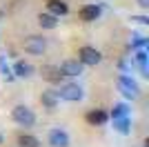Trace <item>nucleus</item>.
I'll return each instance as SVG.
<instances>
[{"mask_svg":"<svg viewBox=\"0 0 149 147\" xmlns=\"http://www.w3.org/2000/svg\"><path fill=\"white\" fill-rule=\"evenodd\" d=\"M38 24L42 27V29H56L58 27V16H54V13L49 11H45L38 16Z\"/></svg>","mask_w":149,"mask_h":147,"instance_id":"2eb2a0df","label":"nucleus"},{"mask_svg":"<svg viewBox=\"0 0 149 147\" xmlns=\"http://www.w3.org/2000/svg\"><path fill=\"white\" fill-rule=\"evenodd\" d=\"M78 60H80L85 67H96V65H100V60H102V54H100L96 47H80Z\"/></svg>","mask_w":149,"mask_h":147,"instance_id":"20e7f679","label":"nucleus"},{"mask_svg":"<svg viewBox=\"0 0 149 147\" xmlns=\"http://www.w3.org/2000/svg\"><path fill=\"white\" fill-rule=\"evenodd\" d=\"M22 49H25L27 54H33V56H40L47 49V40L42 36H29L22 40Z\"/></svg>","mask_w":149,"mask_h":147,"instance_id":"39448f33","label":"nucleus"},{"mask_svg":"<svg viewBox=\"0 0 149 147\" xmlns=\"http://www.w3.org/2000/svg\"><path fill=\"white\" fill-rule=\"evenodd\" d=\"M0 143H2V134H0Z\"/></svg>","mask_w":149,"mask_h":147,"instance_id":"b1692460","label":"nucleus"},{"mask_svg":"<svg viewBox=\"0 0 149 147\" xmlns=\"http://www.w3.org/2000/svg\"><path fill=\"white\" fill-rule=\"evenodd\" d=\"M18 145L20 147H40V141L31 134H20L18 136Z\"/></svg>","mask_w":149,"mask_h":147,"instance_id":"f3484780","label":"nucleus"},{"mask_svg":"<svg viewBox=\"0 0 149 147\" xmlns=\"http://www.w3.org/2000/svg\"><path fill=\"white\" fill-rule=\"evenodd\" d=\"M131 20L138 24H149V16H131Z\"/></svg>","mask_w":149,"mask_h":147,"instance_id":"412c9836","label":"nucleus"},{"mask_svg":"<svg viewBox=\"0 0 149 147\" xmlns=\"http://www.w3.org/2000/svg\"><path fill=\"white\" fill-rule=\"evenodd\" d=\"M129 47H131V49L149 47V38H147V36H143V34H134V38L129 40Z\"/></svg>","mask_w":149,"mask_h":147,"instance_id":"a211bd4d","label":"nucleus"},{"mask_svg":"<svg viewBox=\"0 0 149 147\" xmlns=\"http://www.w3.org/2000/svg\"><path fill=\"white\" fill-rule=\"evenodd\" d=\"M85 120L89 123V125H93V127H96V125H105L107 120H109V114H107L105 109H91V111H87V116H85Z\"/></svg>","mask_w":149,"mask_h":147,"instance_id":"1a4fd4ad","label":"nucleus"},{"mask_svg":"<svg viewBox=\"0 0 149 147\" xmlns=\"http://www.w3.org/2000/svg\"><path fill=\"white\" fill-rule=\"evenodd\" d=\"M40 103H42L47 109H56L58 103H60V98H58V94L54 92V89H47V92L40 94Z\"/></svg>","mask_w":149,"mask_h":147,"instance_id":"ddd939ff","label":"nucleus"},{"mask_svg":"<svg viewBox=\"0 0 149 147\" xmlns=\"http://www.w3.org/2000/svg\"><path fill=\"white\" fill-rule=\"evenodd\" d=\"M11 118H13V123H18L20 127H33L36 125V114L27 105H16L11 109Z\"/></svg>","mask_w":149,"mask_h":147,"instance_id":"7ed1b4c3","label":"nucleus"},{"mask_svg":"<svg viewBox=\"0 0 149 147\" xmlns=\"http://www.w3.org/2000/svg\"><path fill=\"white\" fill-rule=\"evenodd\" d=\"M0 71H2V76H5L7 80H13V78H16V76H13V71H11V67L7 65L5 56H0Z\"/></svg>","mask_w":149,"mask_h":147,"instance_id":"aec40b11","label":"nucleus"},{"mask_svg":"<svg viewBox=\"0 0 149 147\" xmlns=\"http://www.w3.org/2000/svg\"><path fill=\"white\" fill-rule=\"evenodd\" d=\"M140 147H149V145H147V143H143V145H140Z\"/></svg>","mask_w":149,"mask_h":147,"instance_id":"5701e85b","label":"nucleus"},{"mask_svg":"<svg viewBox=\"0 0 149 147\" xmlns=\"http://www.w3.org/2000/svg\"><path fill=\"white\" fill-rule=\"evenodd\" d=\"M47 11L60 18V16H67L69 7H67V2H62V0H49V2H47Z\"/></svg>","mask_w":149,"mask_h":147,"instance_id":"4468645a","label":"nucleus"},{"mask_svg":"<svg viewBox=\"0 0 149 147\" xmlns=\"http://www.w3.org/2000/svg\"><path fill=\"white\" fill-rule=\"evenodd\" d=\"M138 2V7L143 9V11H149V0H136Z\"/></svg>","mask_w":149,"mask_h":147,"instance_id":"4be33fe9","label":"nucleus"},{"mask_svg":"<svg viewBox=\"0 0 149 147\" xmlns=\"http://www.w3.org/2000/svg\"><path fill=\"white\" fill-rule=\"evenodd\" d=\"M11 71H13V76H18V78H29L33 69H31V65H29V62L18 60V62H16V65L11 67Z\"/></svg>","mask_w":149,"mask_h":147,"instance_id":"dca6fc26","label":"nucleus"},{"mask_svg":"<svg viewBox=\"0 0 149 147\" xmlns=\"http://www.w3.org/2000/svg\"><path fill=\"white\" fill-rule=\"evenodd\" d=\"M118 92L123 94L127 100H136V98L140 96V87H138V83L131 78V76L120 74L118 76Z\"/></svg>","mask_w":149,"mask_h":147,"instance_id":"f257e3e1","label":"nucleus"},{"mask_svg":"<svg viewBox=\"0 0 149 147\" xmlns=\"http://www.w3.org/2000/svg\"><path fill=\"white\" fill-rule=\"evenodd\" d=\"M60 71L65 74V78H76V76H80L85 65L80 60H74V58H69V60H62V65H58Z\"/></svg>","mask_w":149,"mask_h":147,"instance_id":"0eeeda50","label":"nucleus"},{"mask_svg":"<svg viewBox=\"0 0 149 147\" xmlns=\"http://www.w3.org/2000/svg\"><path fill=\"white\" fill-rule=\"evenodd\" d=\"M136 51V56H134V62L138 65V69H140V74H143V78H149V67H147V47L143 49H134Z\"/></svg>","mask_w":149,"mask_h":147,"instance_id":"9d476101","label":"nucleus"},{"mask_svg":"<svg viewBox=\"0 0 149 147\" xmlns=\"http://www.w3.org/2000/svg\"><path fill=\"white\" fill-rule=\"evenodd\" d=\"M42 78L54 83V85H60L62 80H65V74H62L60 67H56V65H45L42 67Z\"/></svg>","mask_w":149,"mask_h":147,"instance_id":"6e6552de","label":"nucleus"},{"mask_svg":"<svg viewBox=\"0 0 149 147\" xmlns=\"http://www.w3.org/2000/svg\"><path fill=\"white\" fill-rule=\"evenodd\" d=\"M47 143H49L51 147H69V134L60 127H54V129H49Z\"/></svg>","mask_w":149,"mask_h":147,"instance_id":"423d86ee","label":"nucleus"},{"mask_svg":"<svg viewBox=\"0 0 149 147\" xmlns=\"http://www.w3.org/2000/svg\"><path fill=\"white\" fill-rule=\"evenodd\" d=\"M100 18V7L98 5H85L80 9V20L82 22H93Z\"/></svg>","mask_w":149,"mask_h":147,"instance_id":"9b49d317","label":"nucleus"},{"mask_svg":"<svg viewBox=\"0 0 149 147\" xmlns=\"http://www.w3.org/2000/svg\"><path fill=\"white\" fill-rule=\"evenodd\" d=\"M111 118H118V116H129V105L127 103H118V105H113V109L111 114H109Z\"/></svg>","mask_w":149,"mask_h":147,"instance_id":"6ab92c4d","label":"nucleus"},{"mask_svg":"<svg viewBox=\"0 0 149 147\" xmlns=\"http://www.w3.org/2000/svg\"><path fill=\"white\" fill-rule=\"evenodd\" d=\"M111 120H113V129L118 134H123V136L131 134V118L129 116H118V118H111Z\"/></svg>","mask_w":149,"mask_h":147,"instance_id":"f8f14e48","label":"nucleus"},{"mask_svg":"<svg viewBox=\"0 0 149 147\" xmlns=\"http://www.w3.org/2000/svg\"><path fill=\"white\" fill-rule=\"evenodd\" d=\"M58 98L60 100H69V103H78L85 98V92H82L80 85H76V83H60V89H58Z\"/></svg>","mask_w":149,"mask_h":147,"instance_id":"f03ea898","label":"nucleus"}]
</instances>
